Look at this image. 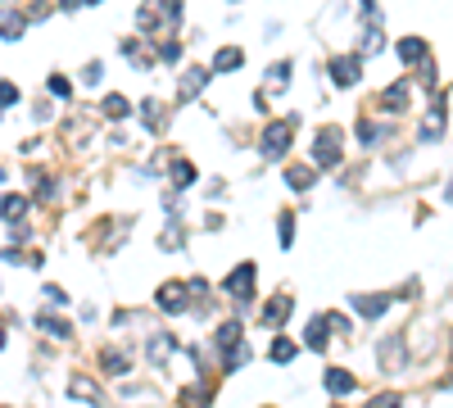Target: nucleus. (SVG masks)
<instances>
[{
	"mask_svg": "<svg viewBox=\"0 0 453 408\" xmlns=\"http://www.w3.org/2000/svg\"><path fill=\"white\" fill-rule=\"evenodd\" d=\"M259 150H263L267 159H281V155H286V150H290V122H272V127L263 132V145H259Z\"/></svg>",
	"mask_w": 453,
	"mask_h": 408,
	"instance_id": "obj_1",
	"label": "nucleus"
},
{
	"mask_svg": "<svg viewBox=\"0 0 453 408\" xmlns=\"http://www.w3.org/2000/svg\"><path fill=\"white\" fill-rule=\"evenodd\" d=\"M336 159H340V132H322L313 141V164L317 168H331Z\"/></svg>",
	"mask_w": 453,
	"mask_h": 408,
	"instance_id": "obj_2",
	"label": "nucleus"
},
{
	"mask_svg": "<svg viewBox=\"0 0 453 408\" xmlns=\"http://www.w3.org/2000/svg\"><path fill=\"white\" fill-rule=\"evenodd\" d=\"M254 291V263H240L227 272V295H236V300H250Z\"/></svg>",
	"mask_w": 453,
	"mask_h": 408,
	"instance_id": "obj_3",
	"label": "nucleus"
},
{
	"mask_svg": "<svg viewBox=\"0 0 453 408\" xmlns=\"http://www.w3.org/2000/svg\"><path fill=\"white\" fill-rule=\"evenodd\" d=\"M159 308L181 313V308H186V286H181V281H164V291H159Z\"/></svg>",
	"mask_w": 453,
	"mask_h": 408,
	"instance_id": "obj_4",
	"label": "nucleus"
},
{
	"mask_svg": "<svg viewBox=\"0 0 453 408\" xmlns=\"http://www.w3.org/2000/svg\"><path fill=\"white\" fill-rule=\"evenodd\" d=\"M286 318H290V295H277V300H267V304H263V323L272 327V331H277V327H286Z\"/></svg>",
	"mask_w": 453,
	"mask_h": 408,
	"instance_id": "obj_5",
	"label": "nucleus"
},
{
	"mask_svg": "<svg viewBox=\"0 0 453 408\" xmlns=\"http://www.w3.org/2000/svg\"><path fill=\"white\" fill-rule=\"evenodd\" d=\"M353 308H358V313L363 318H381L385 313V308H390V300H385V295H353V300H349Z\"/></svg>",
	"mask_w": 453,
	"mask_h": 408,
	"instance_id": "obj_6",
	"label": "nucleus"
},
{
	"mask_svg": "<svg viewBox=\"0 0 453 408\" xmlns=\"http://www.w3.org/2000/svg\"><path fill=\"white\" fill-rule=\"evenodd\" d=\"M331 78L340 82V86H353V82H358L363 78V68H358V59H336V64H331Z\"/></svg>",
	"mask_w": 453,
	"mask_h": 408,
	"instance_id": "obj_7",
	"label": "nucleus"
},
{
	"mask_svg": "<svg viewBox=\"0 0 453 408\" xmlns=\"http://www.w3.org/2000/svg\"><path fill=\"white\" fill-rule=\"evenodd\" d=\"M444 132V105H431V114L422 118V141H439Z\"/></svg>",
	"mask_w": 453,
	"mask_h": 408,
	"instance_id": "obj_8",
	"label": "nucleus"
},
{
	"mask_svg": "<svg viewBox=\"0 0 453 408\" xmlns=\"http://www.w3.org/2000/svg\"><path fill=\"white\" fill-rule=\"evenodd\" d=\"M326 390H331L336 399H345V394L353 390V377L345 372V367H331V372H326Z\"/></svg>",
	"mask_w": 453,
	"mask_h": 408,
	"instance_id": "obj_9",
	"label": "nucleus"
},
{
	"mask_svg": "<svg viewBox=\"0 0 453 408\" xmlns=\"http://www.w3.org/2000/svg\"><path fill=\"white\" fill-rule=\"evenodd\" d=\"M240 64H245V55L236 51V46H223V51L213 55V68H218V73H236Z\"/></svg>",
	"mask_w": 453,
	"mask_h": 408,
	"instance_id": "obj_10",
	"label": "nucleus"
},
{
	"mask_svg": "<svg viewBox=\"0 0 453 408\" xmlns=\"http://www.w3.org/2000/svg\"><path fill=\"white\" fill-rule=\"evenodd\" d=\"M204 82H209V68H191L186 78H181V100H191L195 91H204Z\"/></svg>",
	"mask_w": 453,
	"mask_h": 408,
	"instance_id": "obj_11",
	"label": "nucleus"
},
{
	"mask_svg": "<svg viewBox=\"0 0 453 408\" xmlns=\"http://www.w3.org/2000/svg\"><path fill=\"white\" fill-rule=\"evenodd\" d=\"M385 109H390V114H399V109H408V82H395V86H390V91H385V100H381Z\"/></svg>",
	"mask_w": 453,
	"mask_h": 408,
	"instance_id": "obj_12",
	"label": "nucleus"
},
{
	"mask_svg": "<svg viewBox=\"0 0 453 408\" xmlns=\"http://www.w3.org/2000/svg\"><path fill=\"white\" fill-rule=\"evenodd\" d=\"M0 209H5L9 222H23V218H28V195H5V204H0Z\"/></svg>",
	"mask_w": 453,
	"mask_h": 408,
	"instance_id": "obj_13",
	"label": "nucleus"
},
{
	"mask_svg": "<svg viewBox=\"0 0 453 408\" xmlns=\"http://www.w3.org/2000/svg\"><path fill=\"white\" fill-rule=\"evenodd\" d=\"M0 36H5V41H14V36H23V14H14V9H5V14H0Z\"/></svg>",
	"mask_w": 453,
	"mask_h": 408,
	"instance_id": "obj_14",
	"label": "nucleus"
},
{
	"mask_svg": "<svg viewBox=\"0 0 453 408\" xmlns=\"http://www.w3.org/2000/svg\"><path fill=\"white\" fill-rule=\"evenodd\" d=\"M73 394H78L82 404H100V390H95V381H87V377H73Z\"/></svg>",
	"mask_w": 453,
	"mask_h": 408,
	"instance_id": "obj_15",
	"label": "nucleus"
},
{
	"mask_svg": "<svg viewBox=\"0 0 453 408\" xmlns=\"http://www.w3.org/2000/svg\"><path fill=\"white\" fill-rule=\"evenodd\" d=\"M168 354H173V336H154V340H150V358H154L159 367H164V363H168Z\"/></svg>",
	"mask_w": 453,
	"mask_h": 408,
	"instance_id": "obj_16",
	"label": "nucleus"
},
{
	"mask_svg": "<svg viewBox=\"0 0 453 408\" xmlns=\"http://www.w3.org/2000/svg\"><path fill=\"white\" fill-rule=\"evenodd\" d=\"M267 86H272V91H286V86H290V64H272V68H267Z\"/></svg>",
	"mask_w": 453,
	"mask_h": 408,
	"instance_id": "obj_17",
	"label": "nucleus"
},
{
	"mask_svg": "<svg viewBox=\"0 0 453 408\" xmlns=\"http://www.w3.org/2000/svg\"><path fill=\"white\" fill-rule=\"evenodd\" d=\"M286 182H290V187H295V191H304V187H313V168H304V164H295V168L286 172Z\"/></svg>",
	"mask_w": 453,
	"mask_h": 408,
	"instance_id": "obj_18",
	"label": "nucleus"
},
{
	"mask_svg": "<svg viewBox=\"0 0 453 408\" xmlns=\"http://www.w3.org/2000/svg\"><path fill=\"white\" fill-rule=\"evenodd\" d=\"M304 340H309L313 350H322V345H326V318H317V323H309V331H304Z\"/></svg>",
	"mask_w": 453,
	"mask_h": 408,
	"instance_id": "obj_19",
	"label": "nucleus"
},
{
	"mask_svg": "<svg viewBox=\"0 0 453 408\" xmlns=\"http://www.w3.org/2000/svg\"><path fill=\"white\" fill-rule=\"evenodd\" d=\"M399 55H403V64H417V59L426 55V46L417 41V36H408V41H403V46H399Z\"/></svg>",
	"mask_w": 453,
	"mask_h": 408,
	"instance_id": "obj_20",
	"label": "nucleus"
},
{
	"mask_svg": "<svg viewBox=\"0 0 453 408\" xmlns=\"http://www.w3.org/2000/svg\"><path fill=\"white\" fill-rule=\"evenodd\" d=\"M36 323H41V331H50L55 340H68V323H59V318H50V313H46V318H36Z\"/></svg>",
	"mask_w": 453,
	"mask_h": 408,
	"instance_id": "obj_21",
	"label": "nucleus"
},
{
	"mask_svg": "<svg viewBox=\"0 0 453 408\" xmlns=\"http://www.w3.org/2000/svg\"><path fill=\"white\" fill-rule=\"evenodd\" d=\"M290 358H295V345H290L286 336H277L272 340V363H290Z\"/></svg>",
	"mask_w": 453,
	"mask_h": 408,
	"instance_id": "obj_22",
	"label": "nucleus"
},
{
	"mask_svg": "<svg viewBox=\"0 0 453 408\" xmlns=\"http://www.w3.org/2000/svg\"><path fill=\"white\" fill-rule=\"evenodd\" d=\"M191 182H195V168L186 164V159H177L173 164V187H191Z\"/></svg>",
	"mask_w": 453,
	"mask_h": 408,
	"instance_id": "obj_23",
	"label": "nucleus"
},
{
	"mask_svg": "<svg viewBox=\"0 0 453 408\" xmlns=\"http://www.w3.org/2000/svg\"><path fill=\"white\" fill-rule=\"evenodd\" d=\"M277 231H281V250H290V241H295V218L281 214V218H277Z\"/></svg>",
	"mask_w": 453,
	"mask_h": 408,
	"instance_id": "obj_24",
	"label": "nucleus"
},
{
	"mask_svg": "<svg viewBox=\"0 0 453 408\" xmlns=\"http://www.w3.org/2000/svg\"><path fill=\"white\" fill-rule=\"evenodd\" d=\"M218 345H240V323H227V327H218Z\"/></svg>",
	"mask_w": 453,
	"mask_h": 408,
	"instance_id": "obj_25",
	"label": "nucleus"
},
{
	"mask_svg": "<svg viewBox=\"0 0 453 408\" xmlns=\"http://www.w3.org/2000/svg\"><path fill=\"white\" fill-rule=\"evenodd\" d=\"M127 109H132V105L122 100V95H109V100H105V114H109V118H122Z\"/></svg>",
	"mask_w": 453,
	"mask_h": 408,
	"instance_id": "obj_26",
	"label": "nucleus"
},
{
	"mask_svg": "<svg viewBox=\"0 0 453 408\" xmlns=\"http://www.w3.org/2000/svg\"><path fill=\"white\" fill-rule=\"evenodd\" d=\"M385 46V36H381V28H367V36H363V51L372 55V51H381Z\"/></svg>",
	"mask_w": 453,
	"mask_h": 408,
	"instance_id": "obj_27",
	"label": "nucleus"
},
{
	"mask_svg": "<svg viewBox=\"0 0 453 408\" xmlns=\"http://www.w3.org/2000/svg\"><path fill=\"white\" fill-rule=\"evenodd\" d=\"M122 367H127V358L118 350H105V372H122Z\"/></svg>",
	"mask_w": 453,
	"mask_h": 408,
	"instance_id": "obj_28",
	"label": "nucleus"
},
{
	"mask_svg": "<svg viewBox=\"0 0 453 408\" xmlns=\"http://www.w3.org/2000/svg\"><path fill=\"white\" fill-rule=\"evenodd\" d=\"M14 100H18V86L14 82H0V109H9Z\"/></svg>",
	"mask_w": 453,
	"mask_h": 408,
	"instance_id": "obj_29",
	"label": "nucleus"
},
{
	"mask_svg": "<svg viewBox=\"0 0 453 408\" xmlns=\"http://www.w3.org/2000/svg\"><path fill=\"white\" fill-rule=\"evenodd\" d=\"M82 82H87V86H95V82H100V64H95V59H91L87 68H82Z\"/></svg>",
	"mask_w": 453,
	"mask_h": 408,
	"instance_id": "obj_30",
	"label": "nucleus"
},
{
	"mask_svg": "<svg viewBox=\"0 0 453 408\" xmlns=\"http://www.w3.org/2000/svg\"><path fill=\"white\" fill-rule=\"evenodd\" d=\"M367 408H399V394H381V399H367Z\"/></svg>",
	"mask_w": 453,
	"mask_h": 408,
	"instance_id": "obj_31",
	"label": "nucleus"
},
{
	"mask_svg": "<svg viewBox=\"0 0 453 408\" xmlns=\"http://www.w3.org/2000/svg\"><path fill=\"white\" fill-rule=\"evenodd\" d=\"M46 86H50V95H68V78H50Z\"/></svg>",
	"mask_w": 453,
	"mask_h": 408,
	"instance_id": "obj_32",
	"label": "nucleus"
},
{
	"mask_svg": "<svg viewBox=\"0 0 453 408\" xmlns=\"http://www.w3.org/2000/svg\"><path fill=\"white\" fill-rule=\"evenodd\" d=\"M159 5L168 9V23H177V14H181V0H159Z\"/></svg>",
	"mask_w": 453,
	"mask_h": 408,
	"instance_id": "obj_33",
	"label": "nucleus"
},
{
	"mask_svg": "<svg viewBox=\"0 0 453 408\" xmlns=\"http://www.w3.org/2000/svg\"><path fill=\"white\" fill-rule=\"evenodd\" d=\"M444 195H449V200H453V182H449V187H444Z\"/></svg>",
	"mask_w": 453,
	"mask_h": 408,
	"instance_id": "obj_34",
	"label": "nucleus"
},
{
	"mask_svg": "<svg viewBox=\"0 0 453 408\" xmlns=\"http://www.w3.org/2000/svg\"><path fill=\"white\" fill-rule=\"evenodd\" d=\"M0 345H5V327H0Z\"/></svg>",
	"mask_w": 453,
	"mask_h": 408,
	"instance_id": "obj_35",
	"label": "nucleus"
},
{
	"mask_svg": "<svg viewBox=\"0 0 453 408\" xmlns=\"http://www.w3.org/2000/svg\"><path fill=\"white\" fill-rule=\"evenodd\" d=\"M0 182H5V168H0Z\"/></svg>",
	"mask_w": 453,
	"mask_h": 408,
	"instance_id": "obj_36",
	"label": "nucleus"
},
{
	"mask_svg": "<svg viewBox=\"0 0 453 408\" xmlns=\"http://www.w3.org/2000/svg\"><path fill=\"white\" fill-rule=\"evenodd\" d=\"M363 5H372V0H363Z\"/></svg>",
	"mask_w": 453,
	"mask_h": 408,
	"instance_id": "obj_37",
	"label": "nucleus"
}]
</instances>
